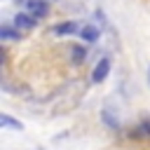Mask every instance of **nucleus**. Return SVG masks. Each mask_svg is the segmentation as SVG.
<instances>
[{
	"mask_svg": "<svg viewBox=\"0 0 150 150\" xmlns=\"http://www.w3.org/2000/svg\"><path fill=\"white\" fill-rule=\"evenodd\" d=\"M141 131H143V134H150V122H143V124H141Z\"/></svg>",
	"mask_w": 150,
	"mask_h": 150,
	"instance_id": "nucleus-10",
	"label": "nucleus"
},
{
	"mask_svg": "<svg viewBox=\"0 0 150 150\" xmlns=\"http://www.w3.org/2000/svg\"><path fill=\"white\" fill-rule=\"evenodd\" d=\"M108 73H110V59L103 56V59L94 66V70H91V82H103V80L108 77Z\"/></svg>",
	"mask_w": 150,
	"mask_h": 150,
	"instance_id": "nucleus-2",
	"label": "nucleus"
},
{
	"mask_svg": "<svg viewBox=\"0 0 150 150\" xmlns=\"http://www.w3.org/2000/svg\"><path fill=\"white\" fill-rule=\"evenodd\" d=\"M98 35H101V30H98L94 23H87V26H82V28H80V38H82L84 42H96V40H98Z\"/></svg>",
	"mask_w": 150,
	"mask_h": 150,
	"instance_id": "nucleus-4",
	"label": "nucleus"
},
{
	"mask_svg": "<svg viewBox=\"0 0 150 150\" xmlns=\"http://www.w3.org/2000/svg\"><path fill=\"white\" fill-rule=\"evenodd\" d=\"M0 124H2V127H12V129H21V127H23L19 120H12L7 112H2V115H0Z\"/></svg>",
	"mask_w": 150,
	"mask_h": 150,
	"instance_id": "nucleus-7",
	"label": "nucleus"
},
{
	"mask_svg": "<svg viewBox=\"0 0 150 150\" xmlns=\"http://www.w3.org/2000/svg\"><path fill=\"white\" fill-rule=\"evenodd\" d=\"M103 122H105L108 127H112V129H117V127H120V120H117L115 115H110V110H108V108L103 110Z\"/></svg>",
	"mask_w": 150,
	"mask_h": 150,
	"instance_id": "nucleus-8",
	"label": "nucleus"
},
{
	"mask_svg": "<svg viewBox=\"0 0 150 150\" xmlns=\"http://www.w3.org/2000/svg\"><path fill=\"white\" fill-rule=\"evenodd\" d=\"M75 30H80V26H77L75 21H66V23L54 26V35H70V33H75Z\"/></svg>",
	"mask_w": 150,
	"mask_h": 150,
	"instance_id": "nucleus-5",
	"label": "nucleus"
},
{
	"mask_svg": "<svg viewBox=\"0 0 150 150\" xmlns=\"http://www.w3.org/2000/svg\"><path fill=\"white\" fill-rule=\"evenodd\" d=\"M0 38L5 40H19V28H9V26H0Z\"/></svg>",
	"mask_w": 150,
	"mask_h": 150,
	"instance_id": "nucleus-6",
	"label": "nucleus"
},
{
	"mask_svg": "<svg viewBox=\"0 0 150 150\" xmlns=\"http://www.w3.org/2000/svg\"><path fill=\"white\" fill-rule=\"evenodd\" d=\"M35 23H38V16H33V14L19 12V14L14 16V26H16L19 30H30V28H35Z\"/></svg>",
	"mask_w": 150,
	"mask_h": 150,
	"instance_id": "nucleus-3",
	"label": "nucleus"
},
{
	"mask_svg": "<svg viewBox=\"0 0 150 150\" xmlns=\"http://www.w3.org/2000/svg\"><path fill=\"white\" fill-rule=\"evenodd\" d=\"M82 59H84V49H82V47H73V61L80 63Z\"/></svg>",
	"mask_w": 150,
	"mask_h": 150,
	"instance_id": "nucleus-9",
	"label": "nucleus"
},
{
	"mask_svg": "<svg viewBox=\"0 0 150 150\" xmlns=\"http://www.w3.org/2000/svg\"><path fill=\"white\" fill-rule=\"evenodd\" d=\"M148 80H150V75H148Z\"/></svg>",
	"mask_w": 150,
	"mask_h": 150,
	"instance_id": "nucleus-11",
	"label": "nucleus"
},
{
	"mask_svg": "<svg viewBox=\"0 0 150 150\" xmlns=\"http://www.w3.org/2000/svg\"><path fill=\"white\" fill-rule=\"evenodd\" d=\"M19 5H23L33 16H38V19H42V16H47L49 14V5L45 2V0H16Z\"/></svg>",
	"mask_w": 150,
	"mask_h": 150,
	"instance_id": "nucleus-1",
	"label": "nucleus"
}]
</instances>
